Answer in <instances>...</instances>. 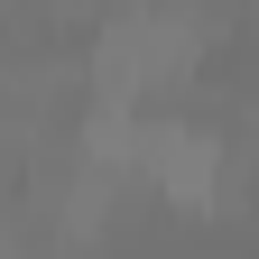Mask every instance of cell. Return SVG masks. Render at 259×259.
<instances>
[{"label": "cell", "instance_id": "obj_1", "mask_svg": "<svg viewBox=\"0 0 259 259\" xmlns=\"http://www.w3.org/2000/svg\"><path fill=\"white\" fill-rule=\"evenodd\" d=\"M130 157H139V176L167 185V194H204V185H213V139H204V130H185V120L130 130Z\"/></svg>", "mask_w": 259, "mask_h": 259}]
</instances>
